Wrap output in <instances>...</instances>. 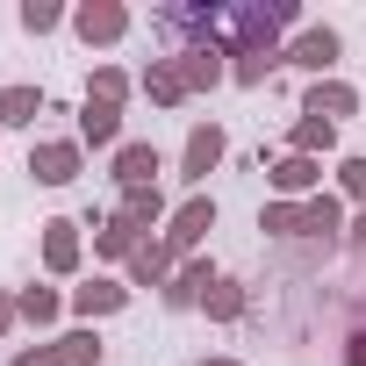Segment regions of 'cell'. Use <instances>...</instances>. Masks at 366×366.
Instances as JSON below:
<instances>
[{
  "instance_id": "cell-1",
  "label": "cell",
  "mask_w": 366,
  "mask_h": 366,
  "mask_svg": "<svg viewBox=\"0 0 366 366\" xmlns=\"http://www.w3.org/2000/svg\"><path fill=\"white\" fill-rule=\"evenodd\" d=\"M209 230H216V202H209V194H187V202L165 216V252H172V259H179V252H194Z\"/></svg>"
},
{
  "instance_id": "cell-2",
  "label": "cell",
  "mask_w": 366,
  "mask_h": 366,
  "mask_svg": "<svg viewBox=\"0 0 366 366\" xmlns=\"http://www.w3.org/2000/svg\"><path fill=\"white\" fill-rule=\"evenodd\" d=\"M223 151H230V137H223L216 122H194V129H187V151H179V179H187V187H202V179L223 165Z\"/></svg>"
},
{
  "instance_id": "cell-3",
  "label": "cell",
  "mask_w": 366,
  "mask_h": 366,
  "mask_svg": "<svg viewBox=\"0 0 366 366\" xmlns=\"http://www.w3.org/2000/svg\"><path fill=\"white\" fill-rule=\"evenodd\" d=\"M29 172H36V187H65V179H79V144L72 137H44L29 151Z\"/></svg>"
},
{
  "instance_id": "cell-4",
  "label": "cell",
  "mask_w": 366,
  "mask_h": 366,
  "mask_svg": "<svg viewBox=\"0 0 366 366\" xmlns=\"http://www.w3.org/2000/svg\"><path fill=\"white\" fill-rule=\"evenodd\" d=\"M266 179H273L280 202H309V194H323V165H316V158H295V151H287Z\"/></svg>"
},
{
  "instance_id": "cell-5",
  "label": "cell",
  "mask_w": 366,
  "mask_h": 366,
  "mask_svg": "<svg viewBox=\"0 0 366 366\" xmlns=\"http://www.w3.org/2000/svg\"><path fill=\"white\" fill-rule=\"evenodd\" d=\"M158 172H165L158 144H115V187H122V194H129V187H158Z\"/></svg>"
},
{
  "instance_id": "cell-6",
  "label": "cell",
  "mask_w": 366,
  "mask_h": 366,
  "mask_svg": "<svg viewBox=\"0 0 366 366\" xmlns=\"http://www.w3.org/2000/svg\"><path fill=\"white\" fill-rule=\"evenodd\" d=\"M72 29H79V44H115L129 29V8H115V0H86V8L72 15Z\"/></svg>"
},
{
  "instance_id": "cell-7",
  "label": "cell",
  "mask_w": 366,
  "mask_h": 366,
  "mask_svg": "<svg viewBox=\"0 0 366 366\" xmlns=\"http://www.w3.org/2000/svg\"><path fill=\"white\" fill-rule=\"evenodd\" d=\"M287 65H295V72H316V79H323V72L337 65V29H302V36L287 44Z\"/></svg>"
},
{
  "instance_id": "cell-8",
  "label": "cell",
  "mask_w": 366,
  "mask_h": 366,
  "mask_svg": "<svg viewBox=\"0 0 366 366\" xmlns=\"http://www.w3.org/2000/svg\"><path fill=\"white\" fill-rule=\"evenodd\" d=\"M302 115H316V122H345V115H359V94H352L345 79H316V86L302 94Z\"/></svg>"
},
{
  "instance_id": "cell-9",
  "label": "cell",
  "mask_w": 366,
  "mask_h": 366,
  "mask_svg": "<svg viewBox=\"0 0 366 366\" xmlns=\"http://www.w3.org/2000/svg\"><path fill=\"white\" fill-rule=\"evenodd\" d=\"M137 86L151 94V108H179V101H187V79H179V58H151Z\"/></svg>"
},
{
  "instance_id": "cell-10",
  "label": "cell",
  "mask_w": 366,
  "mask_h": 366,
  "mask_svg": "<svg viewBox=\"0 0 366 366\" xmlns=\"http://www.w3.org/2000/svg\"><path fill=\"white\" fill-rule=\"evenodd\" d=\"M44 266L51 273H79V223H65V216L44 223Z\"/></svg>"
},
{
  "instance_id": "cell-11",
  "label": "cell",
  "mask_w": 366,
  "mask_h": 366,
  "mask_svg": "<svg viewBox=\"0 0 366 366\" xmlns=\"http://www.w3.org/2000/svg\"><path fill=\"white\" fill-rule=\"evenodd\" d=\"M79 137H86L94 151L122 144V108H115V101H86V108H79Z\"/></svg>"
},
{
  "instance_id": "cell-12",
  "label": "cell",
  "mask_w": 366,
  "mask_h": 366,
  "mask_svg": "<svg viewBox=\"0 0 366 366\" xmlns=\"http://www.w3.org/2000/svg\"><path fill=\"white\" fill-rule=\"evenodd\" d=\"M209 287H216V273H209L202 259H194V266H179V273L165 280V309H202V295H209Z\"/></svg>"
},
{
  "instance_id": "cell-13",
  "label": "cell",
  "mask_w": 366,
  "mask_h": 366,
  "mask_svg": "<svg viewBox=\"0 0 366 366\" xmlns=\"http://www.w3.org/2000/svg\"><path fill=\"white\" fill-rule=\"evenodd\" d=\"M165 280H172V252L144 237V244L129 252V287H165Z\"/></svg>"
},
{
  "instance_id": "cell-14",
  "label": "cell",
  "mask_w": 366,
  "mask_h": 366,
  "mask_svg": "<svg viewBox=\"0 0 366 366\" xmlns=\"http://www.w3.org/2000/svg\"><path fill=\"white\" fill-rule=\"evenodd\" d=\"M72 309L79 316H115V309H129V287L122 280H86V287H72Z\"/></svg>"
},
{
  "instance_id": "cell-15",
  "label": "cell",
  "mask_w": 366,
  "mask_h": 366,
  "mask_svg": "<svg viewBox=\"0 0 366 366\" xmlns=\"http://www.w3.org/2000/svg\"><path fill=\"white\" fill-rule=\"evenodd\" d=\"M44 359H51V366H101V337H94V330H65V337L44 345Z\"/></svg>"
},
{
  "instance_id": "cell-16",
  "label": "cell",
  "mask_w": 366,
  "mask_h": 366,
  "mask_svg": "<svg viewBox=\"0 0 366 366\" xmlns=\"http://www.w3.org/2000/svg\"><path fill=\"white\" fill-rule=\"evenodd\" d=\"M44 108H51L44 86H0V122H8V129H29Z\"/></svg>"
},
{
  "instance_id": "cell-17",
  "label": "cell",
  "mask_w": 366,
  "mask_h": 366,
  "mask_svg": "<svg viewBox=\"0 0 366 366\" xmlns=\"http://www.w3.org/2000/svg\"><path fill=\"white\" fill-rule=\"evenodd\" d=\"M179 79H187V94H202V86L230 79V65H223V51H216V44H202V51H187V58H179Z\"/></svg>"
},
{
  "instance_id": "cell-18",
  "label": "cell",
  "mask_w": 366,
  "mask_h": 366,
  "mask_svg": "<svg viewBox=\"0 0 366 366\" xmlns=\"http://www.w3.org/2000/svg\"><path fill=\"white\" fill-rule=\"evenodd\" d=\"M337 230H345L337 194H309V202H302V237H337Z\"/></svg>"
},
{
  "instance_id": "cell-19",
  "label": "cell",
  "mask_w": 366,
  "mask_h": 366,
  "mask_svg": "<svg viewBox=\"0 0 366 366\" xmlns=\"http://www.w3.org/2000/svg\"><path fill=\"white\" fill-rule=\"evenodd\" d=\"M137 244H144V230H137V223H122V216L94 223V252H101V259H129Z\"/></svg>"
},
{
  "instance_id": "cell-20",
  "label": "cell",
  "mask_w": 366,
  "mask_h": 366,
  "mask_svg": "<svg viewBox=\"0 0 366 366\" xmlns=\"http://www.w3.org/2000/svg\"><path fill=\"white\" fill-rule=\"evenodd\" d=\"M337 144V122H316V115H302L295 129H287V151L295 158H316V151H330Z\"/></svg>"
},
{
  "instance_id": "cell-21",
  "label": "cell",
  "mask_w": 366,
  "mask_h": 366,
  "mask_svg": "<svg viewBox=\"0 0 366 366\" xmlns=\"http://www.w3.org/2000/svg\"><path fill=\"white\" fill-rule=\"evenodd\" d=\"M115 216H122V223H137V230H151V223L165 216V194H158V187H129Z\"/></svg>"
},
{
  "instance_id": "cell-22",
  "label": "cell",
  "mask_w": 366,
  "mask_h": 366,
  "mask_svg": "<svg viewBox=\"0 0 366 366\" xmlns=\"http://www.w3.org/2000/svg\"><path fill=\"white\" fill-rule=\"evenodd\" d=\"M15 302H22V323H36V330H51V323H58V309H65V302H58V287H22Z\"/></svg>"
},
{
  "instance_id": "cell-23",
  "label": "cell",
  "mask_w": 366,
  "mask_h": 366,
  "mask_svg": "<svg viewBox=\"0 0 366 366\" xmlns=\"http://www.w3.org/2000/svg\"><path fill=\"white\" fill-rule=\"evenodd\" d=\"M259 230L266 237H302V202H266L259 209Z\"/></svg>"
},
{
  "instance_id": "cell-24",
  "label": "cell",
  "mask_w": 366,
  "mask_h": 366,
  "mask_svg": "<svg viewBox=\"0 0 366 366\" xmlns=\"http://www.w3.org/2000/svg\"><path fill=\"white\" fill-rule=\"evenodd\" d=\"M202 309H209L216 323H237V316H244V287H237V280H216V287L202 295Z\"/></svg>"
},
{
  "instance_id": "cell-25",
  "label": "cell",
  "mask_w": 366,
  "mask_h": 366,
  "mask_svg": "<svg viewBox=\"0 0 366 366\" xmlns=\"http://www.w3.org/2000/svg\"><path fill=\"white\" fill-rule=\"evenodd\" d=\"M86 101H115V108H122V101H129V72H122V65H101L94 86H86Z\"/></svg>"
},
{
  "instance_id": "cell-26",
  "label": "cell",
  "mask_w": 366,
  "mask_h": 366,
  "mask_svg": "<svg viewBox=\"0 0 366 366\" xmlns=\"http://www.w3.org/2000/svg\"><path fill=\"white\" fill-rule=\"evenodd\" d=\"M58 22H65V15L51 8V0H29V8H22V29H29V36H51Z\"/></svg>"
},
{
  "instance_id": "cell-27",
  "label": "cell",
  "mask_w": 366,
  "mask_h": 366,
  "mask_svg": "<svg viewBox=\"0 0 366 366\" xmlns=\"http://www.w3.org/2000/svg\"><path fill=\"white\" fill-rule=\"evenodd\" d=\"M337 187H345V194L366 209V158H345V165H337Z\"/></svg>"
},
{
  "instance_id": "cell-28",
  "label": "cell",
  "mask_w": 366,
  "mask_h": 366,
  "mask_svg": "<svg viewBox=\"0 0 366 366\" xmlns=\"http://www.w3.org/2000/svg\"><path fill=\"white\" fill-rule=\"evenodd\" d=\"M15 323H22V302H15V295H0V337H8Z\"/></svg>"
},
{
  "instance_id": "cell-29",
  "label": "cell",
  "mask_w": 366,
  "mask_h": 366,
  "mask_svg": "<svg viewBox=\"0 0 366 366\" xmlns=\"http://www.w3.org/2000/svg\"><path fill=\"white\" fill-rule=\"evenodd\" d=\"M8 366H51V359H44V345H29V352H15Z\"/></svg>"
},
{
  "instance_id": "cell-30",
  "label": "cell",
  "mask_w": 366,
  "mask_h": 366,
  "mask_svg": "<svg viewBox=\"0 0 366 366\" xmlns=\"http://www.w3.org/2000/svg\"><path fill=\"white\" fill-rule=\"evenodd\" d=\"M345 366H366V330L352 337V352H345Z\"/></svg>"
},
{
  "instance_id": "cell-31",
  "label": "cell",
  "mask_w": 366,
  "mask_h": 366,
  "mask_svg": "<svg viewBox=\"0 0 366 366\" xmlns=\"http://www.w3.org/2000/svg\"><path fill=\"white\" fill-rule=\"evenodd\" d=\"M352 244H359V252H366V209H359V223H352Z\"/></svg>"
},
{
  "instance_id": "cell-32",
  "label": "cell",
  "mask_w": 366,
  "mask_h": 366,
  "mask_svg": "<svg viewBox=\"0 0 366 366\" xmlns=\"http://www.w3.org/2000/svg\"><path fill=\"white\" fill-rule=\"evenodd\" d=\"M202 366H237V359H202Z\"/></svg>"
}]
</instances>
